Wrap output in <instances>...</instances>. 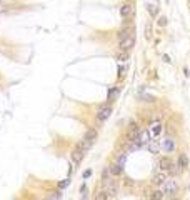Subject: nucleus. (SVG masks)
<instances>
[{
	"mask_svg": "<svg viewBox=\"0 0 190 200\" xmlns=\"http://www.w3.org/2000/svg\"><path fill=\"white\" fill-rule=\"evenodd\" d=\"M163 148H165L167 152H173V150H175V142H173V138H170V137L165 138V140H163Z\"/></svg>",
	"mask_w": 190,
	"mask_h": 200,
	"instance_id": "ddd939ff",
	"label": "nucleus"
},
{
	"mask_svg": "<svg viewBox=\"0 0 190 200\" xmlns=\"http://www.w3.org/2000/svg\"><path fill=\"white\" fill-rule=\"evenodd\" d=\"M147 10H149L150 17H153V19H155V17H157V13H159V7H155L153 3H149V5H147Z\"/></svg>",
	"mask_w": 190,
	"mask_h": 200,
	"instance_id": "a211bd4d",
	"label": "nucleus"
},
{
	"mask_svg": "<svg viewBox=\"0 0 190 200\" xmlns=\"http://www.w3.org/2000/svg\"><path fill=\"white\" fill-rule=\"evenodd\" d=\"M62 199V192H54L52 195H48L47 200H60Z\"/></svg>",
	"mask_w": 190,
	"mask_h": 200,
	"instance_id": "393cba45",
	"label": "nucleus"
},
{
	"mask_svg": "<svg viewBox=\"0 0 190 200\" xmlns=\"http://www.w3.org/2000/svg\"><path fill=\"white\" fill-rule=\"evenodd\" d=\"M179 192V185L177 182L172 180V179H167L165 183H163V195H169V197H175V193Z\"/></svg>",
	"mask_w": 190,
	"mask_h": 200,
	"instance_id": "f257e3e1",
	"label": "nucleus"
},
{
	"mask_svg": "<svg viewBox=\"0 0 190 200\" xmlns=\"http://www.w3.org/2000/svg\"><path fill=\"white\" fill-rule=\"evenodd\" d=\"M108 169H110V173H112L114 177H118V175H120V173L124 172V167H122L120 163H117V162H115V163H112V165H110Z\"/></svg>",
	"mask_w": 190,
	"mask_h": 200,
	"instance_id": "9b49d317",
	"label": "nucleus"
},
{
	"mask_svg": "<svg viewBox=\"0 0 190 200\" xmlns=\"http://www.w3.org/2000/svg\"><path fill=\"white\" fill-rule=\"evenodd\" d=\"M124 72H125V67H118V75L122 77L124 75Z\"/></svg>",
	"mask_w": 190,
	"mask_h": 200,
	"instance_id": "7c9ffc66",
	"label": "nucleus"
},
{
	"mask_svg": "<svg viewBox=\"0 0 190 200\" xmlns=\"http://www.w3.org/2000/svg\"><path fill=\"white\" fill-rule=\"evenodd\" d=\"M68 183H70V180L65 179L64 182H60V183H58V187H60V189H65V187H68Z\"/></svg>",
	"mask_w": 190,
	"mask_h": 200,
	"instance_id": "cd10ccee",
	"label": "nucleus"
},
{
	"mask_svg": "<svg viewBox=\"0 0 190 200\" xmlns=\"http://www.w3.org/2000/svg\"><path fill=\"white\" fill-rule=\"evenodd\" d=\"M150 127H152V128H150V132H152V137H159V135L162 133V125H160V122H153Z\"/></svg>",
	"mask_w": 190,
	"mask_h": 200,
	"instance_id": "4468645a",
	"label": "nucleus"
},
{
	"mask_svg": "<svg viewBox=\"0 0 190 200\" xmlns=\"http://www.w3.org/2000/svg\"><path fill=\"white\" fill-rule=\"evenodd\" d=\"M145 37L147 38L152 37V25L150 23H147V27H145Z\"/></svg>",
	"mask_w": 190,
	"mask_h": 200,
	"instance_id": "a878e982",
	"label": "nucleus"
},
{
	"mask_svg": "<svg viewBox=\"0 0 190 200\" xmlns=\"http://www.w3.org/2000/svg\"><path fill=\"white\" fill-rule=\"evenodd\" d=\"M133 13V7L130 5V3H124L122 7H120V15L124 17V19H127V17H130Z\"/></svg>",
	"mask_w": 190,
	"mask_h": 200,
	"instance_id": "6e6552de",
	"label": "nucleus"
},
{
	"mask_svg": "<svg viewBox=\"0 0 190 200\" xmlns=\"http://www.w3.org/2000/svg\"><path fill=\"white\" fill-rule=\"evenodd\" d=\"M163 60H165L167 64H170V62H172V60H170V57H169V55H163Z\"/></svg>",
	"mask_w": 190,
	"mask_h": 200,
	"instance_id": "2f4dec72",
	"label": "nucleus"
},
{
	"mask_svg": "<svg viewBox=\"0 0 190 200\" xmlns=\"http://www.w3.org/2000/svg\"><path fill=\"white\" fill-rule=\"evenodd\" d=\"M159 25L165 27V25H167V17H160V19H159Z\"/></svg>",
	"mask_w": 190,
	"mask_h": 200,
	"instance_id": "c85d7f7f",
	"label": "nucleus"
},
{
	"mask_svg": "<svg viewBox=\"0 0 190 200\" xmlns=\"http://www.w3.org/2000/svg\"><path fill=\"white\" fill-rule=\"evenodd\" d=\"M177 165H179L180 170H185V169L189 167V157H187L185 153H182L180 157H179V163H177Z\"/></svg>",
	"mask_w": 190,
	"mask_h": 200,
	"instance_id": "f8f14e48",
	"label": "nucleus"
},
{
	"mask_svg": "<svg viewBox=\"0 0 190 200\" xmlns=\"http://www.w3.org/2000/svg\"><path fill=\"white\" fill-rule=\"evenodd\" d=\"M169 172H170L172 175H179V173H180V169H179V165H175V163L172 162V165H170V169H169Z\"/></svg>",
	"mask_w": 190,
	"mask_h": 200,
	"instance_id": "4be33fe9",
	"label": "nucleus"
},
{
	"mask_svg": "<svg viewBox=\"0 0 190 200\" xmlns=\"http://www.w3.org/2000/svg\"><path fill=\"white\" fill-rule=\"evenodd\" d=\"M147 147H149V150L152 153H159L160 152V143L157 142V140H150V142L147 143Z\"/></svg>",
	"mask_w": 190,
	"mask_h": 200,
	"instance_id": "2eb2a0df",
	"label": "nucleus"
},
{
	"mask_svg": "<svg viewBox=\"0 0 190 200\" xmlns=\"http://www.w3.org/2000/svg\"><path fill=\"white\" fill-rule=\"evenodd\" d=\"M165 180H167V172H157V173H153L152 177V183L155 185V187H160V185H163L165 183Z\"/></svg>",
	"mask_w": 190,
	"mask_h": 200,
	"instance_id": "39448f33",
	"label": "nucleus"
},
{
	"mask_svg": "<svg viewBox=\"0 0 190 200\" xmlns=\"http://www.w3.org/2000/svg\"><path fill=\"white\" fill-rule=\"evenodd\" d=\"M90 175H92V170H85V172H84V179H88Z\"/></svg>",
	"mask_w": 190,
	"mask_h": 200,
	"instance_id": "c756f323",
	"label": "nucleus"
},
{
	"mask_svg": "<svg viewBox=\"0 0 190 200\" xmlns=\"http://www.w3.org/2000/svg\"><path fill=\"white\" fill-rule=\"evenodd\" d=\"M115 95H118V88H110V92H108V98H112V97H115Z\"/></svg>",
	"mask_w": 190,
	"mask_h": 200,
	"instance_id": "bb28decb",
	"label": "nucleus"
},
{
	"mask_svg": "<svg viewBox=\"0 0 190 200\" xmlns=\"http://www.w3.org/2000/svg\"><path fill=\"white\" fill-rule=\"evenodd\" d=\"M140 98L143 102H155V97L150 95V94H140Z\"/></svg>",
	"mask_w": 190,
	"mask_h": 200,
	"instance_id": "5701e85b",
	"label": "nucleus"
},
{
	"mask_svg": "<svg viewBox=\"0 0 190 200\" xmlns=\"http://www.w3.org/2000/svg\"><path fill=\"white\" fill-rule=\"evenodd\" d=\"M170 165H172V160L169 157H159V167H160V170L169 172Z\"/></svg>",
	"mask_w": 190,
	"mask_h": 200,
	"instance_id": "423d86ee",
	"label": "nucleus"
},
{
	"mask_svg": "<svg viewBox=\"0 0 190 200\" xmlns=\"http://www.w3.org/2000/svg\"><path fill=\"white\" fill-rule=\"evenodd\" d=\"M104 187H105L104 190L107 192V195H108V197H117V193H118V185H117V182H115V180L110 179L107 183H104Z\"/></svg>",
	"mask_w": 190,
	"mask_h": 200,
	"instance_id": "20e7f679",
	"label": "nucleus"
},
{
	"mask_svg": "<svg viewBox=\"0 0 190 200\" xmlns=\"http://www.w3.org/2000/svg\"><path fill=\"white\" fill-rule=\"evenodd\" d=\"M149 199L150 200H162L163 199V190H152L150 193H149Z\"/></svg>",
	"mask_w": 190,
	"mask_h": 200,
	"instance_id": "dca6fc26",
	"label": "nucleus"
},
{
	"mask_svg": "<svg viewBox=\"0 0 190 200\" xmlns=\"http://www.w3.org/2000/svg\"><path fill=\"white\" fill-rule=\"evenodd\" d=\"M110 114H112V107L110 105H102L100 108H98V112H97V120L98 122H105L108 117H110Z\"/></svg>",
	"mask_w": 190,
	"mask_h": 200,
	"instance_id": "7ed1b4c3",
	"label": "nucleus"
},
{
	"mask_svg": "<svg viewBox=\"0 0 190 200\" xmlns=\"http://www.w3.org/2000/svg\"><path fill=\"white\" fill-rule=\"evenodd\" d=\"M84 153H85V152H84V150L78 147V145H77V148L74 150V152H72V160H74V163H80V162H82V159H84Z\"/></svg>",
	"mask_w": 190,
	"mask_h": 200,
	"instance_id": "0eeeda50",
	"label": "nucleus"
},
{
	"mask_svg": "<svg viewBox=\"0 0 190 200\" xmlns=\"http://www.w3.org/2000/svg\"><path fill=\"white\" fill-rule=\"evenodd\" d=\"M132 33H133V29H132V27L122 29V30H120V33H118V40H124V38H127L128 35H132Z\"/></svg>",
	"mask_w": 190,
	"mask_h": 200,
	"instance_id": "f3484780",
	"label": "nucleus"
},
{
	"mask_svg": "<svg viewBox=\"0 0 190 200\" xmlns=\"http://www.w3.org/2000/svg\"><path fill=\"white\" fill-rule=\"evenodd\" d=\"M150 142V133H149V130H140V133H138V143L140 145H147V143Z\"/></svg>",
	"mask_w": 190,
	"mask_h": 200,
	"instance_id": "1a4fd4ad",
	"label": "nucleus"
},
{
	"mask_svg": "<svg viewBox=\"0 0 190 200\" xmlns=\"http://www.w3.org/2000/svg\"><path fill=\"white\" fill-rule=\"evenodd\" d=\"M133 45H135V35H128L127 38L124 40H118V48L120 50H124V52H128V50H132Z\"/></svg>",
	"mask_w": 190,
	"mask_h": 200,
	"instance_id": "f03ea898",
	"label": "nucleus"
},
{
	"mask_svg": "<svg viewBox=\"0 0 190 200\" xmlns=\"http://www.w3.org/2000/svg\"><path fill=\"white\" fill-rule=\"evenodd\" d=\"M95 200H108V195H107V192L105 190H100L95 193Z\"/></svg>",
	"mask_w": 190,
	"mask_h": 200,
	"instance_id": "412c9836",
	"label": "nucleus"
},
{
	"mask_svg": "<svg viewBox=\"0 0 190 200\" xmlns=\"http://www.w3.org/2000/svg\"><path fill=\"white\" fill-rule=\"evenodd\" d=\"M95 138H97V130H95V128H90V130H87L85 135H84V140H87L88 143H94Z\"/></svg>",
	"mask_w": 190,
	"mask_h": 200,
	"instance_id": "9d476101",
	"label": "nucleus"
},
{
	"mask_svg": "<svg viewBox=\"0 0 190 200\" xmlns=\"http://www.w3.org/2000/svg\"><path fill=\"white\" fill-rule=\"evenodd\" d=\"M125 160H127V155H125L124 152H120L118 153V157H117V163H120L122 167L125 165Z\"/></svg>",
	"mask_w": 190,
	"mask_h": 200,
	"instance_id": "b1692460",
	"label": "nucleus"
},
{
	"mask_svg": "<svg viewBox=\"0 0 190 200\" xmlns=\"http://www.w3.org/2000/svg\"><path fill=\"white\" fill-rule=\"evenodd\" d=\"M115 58H117L118 62H127V60H128V54H127V52H124V50H120V52L115 55Z\"/></svg>",
	"mask_w": 190,
	"mask_h": 200,
	"instance_id": "aec40b11",
	"label": "nucleus"
},
{
	"mask_svg": "<svg viewBox=\"0 0 190 200\" xmlns=\"http://www.w3.org/2000/svg\"><path fill=\"white\" fill-rule=\"evenodd\" d=\"M169 200H180V199H177V197H170Z\"/></svg>",
	"mask_w": 190,
	"mask_h": 200,
	"instance_id": "473e14b6",
	"label": "nucleus"
},
{
	"mask_svg": "<svg viewBox=\"0 0 190 200\" xmlns=\"http://www.w3.org/2000/svg\"><path fill=\"white\" fill-rule=\"evenodd\" d=\"M110 175H112V173H110V169H108V167L104 169V170H102V183H107V182L110 180Z\"/></svg>",
	"mask_w": 190,
	"mask_h": 200,
	"instance_id": "6ab92c4d",
	"label": "nucleus"
}]
</instances>
